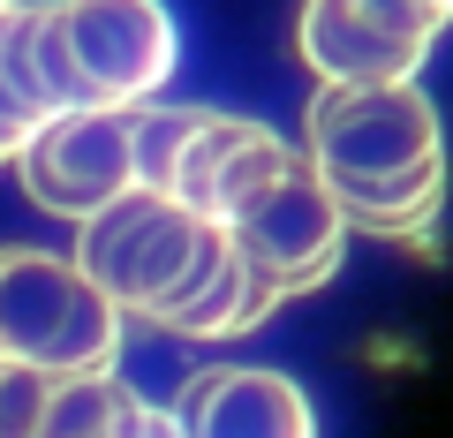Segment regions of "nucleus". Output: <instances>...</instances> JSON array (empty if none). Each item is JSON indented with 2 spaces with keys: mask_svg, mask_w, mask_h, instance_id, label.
Returning a JSON list of instances; mask_svg holds the SVG:
<instances>
[{
  "mask_svg": "<svg viewBox=\"0 0 453 438\" xmlns=\"http://www.w3.org/2000/svg\"><path fill=\"white\" fill-rule=\"evenodd\" d=\"M303 159L325 174L356 234L416 242L446 204V129L416 83H318Z\"/></svg>",
  "mask_w": 453,
  "mask_h": 438,
  "instance_id": "1",
  "label": "nucleus"
},
{
  "mask_svg": "<svg viewBox=\"0 0 453 438\" xmlns=\"http://www.w3.org/2000/svg\"><path fill=\"white\" fill-rule=\"evenodd\" d=\"M226 257H234L226 227L196 219V211L181 204V196H166V189L113 196V204L91 211L83 234H76V265L106 288V303L121 310V318L159 325V333H174V325L204 303V288L219 280Z\"/></svg>",
  "mask_w": 453,
  "mask_h": 438,
  "instance_id": "2",
  "label": "nucleus"
},
{
  "mask_svg": "<svg viewBox=\"0 0 453 438\" xmlns=\"http://www.w3.org/2000/svg\"><path fill=\"white\" fill-rule=\"evenodd\" d=\"M0 356L38 363L53 378L113 371V356H121V310L106 303V288L76 257L0 250Z\"/></svg>",
  "mask_w": 453,
  "mask_h": 438,
  "instance_id": "3",
  "label": "nucleus"
},
{
  "mask_svg": "<svg viewBox=\"0 0 453 438\" xmlns=\"http://www.w3.org/2000/svg\"><path fill=\"white\" fill-rule=\"evenodd\" d=\"M226 242L242 250L265 280L288 295H310L340 273V250H348V211L325 189V174L310 159H295L280 181H265L234 219H226Z\"/></svg>",
  "mask_w": 453,
  "mask_h": 438,
  "instance_id": "4",
  "label": "nucleus"
},
{
  "mask_svg": "<svg viewBox=\"0 0 453 438\" xmlns=\"http://www.w3.org/2000/svg\"><path fill=\"white\" fill-rule=\"evenodd\" d=\"M61 53L83 83V106H144L174 76V16L159 0H53Z\"/></svg>",
  "mask_w": 453,
  "mask_h": 438,
  "instance_id": "5",
  "label": "nucleus"
},
{
  "mask_svg": "<svg viewBox=\"0 0 453 438\" xmlns=\"http://www.w3.org/2000/svg\"><path fill=\"white\" fill-rule=\"evenodd\" d=\"M23 196L53 219H91L106 211L113 196L136 189V129H129V106H76V114H53L46 129L23 144L16 159Z\"/></svg>",
  "mask_w": 453,
  "mask_h": 438,
  "instance_id": "6",
  "label": "nucleus"
},
{
  "mask_svg": "<svg viewBox=\"0 0 453 438\" xmlns=\"http://www.w3.org/2000/svg\"><path fill=\"white\" fill-rule=\"evenodd\" d=\"M438 31L408 0H303L295 53L318 68V83H416Z\"/></svg>",
  "mask_w": 453,
  "mask_h": 438,
  "instance_id": "7",
  "label": "nucleus"
},
{
  "mask_svg": "<svg viewBox=\"0 0 453 438\" xmlns=\"http://www.w3.org/2000/svg\"><path fill=\"white\" fill-rule=\"evenodd\" d=\"M295 159H303V151H288V136H273L265 121L204 106L196 136L181 144V159H174L166 196H181V204H189L196 219H211V227H226V219H234L265 181H280Z\"/></svg>",
  "mask_w": 453,
  "mask_h": 438,
  "instance_id": "8",
  "label": "nucleus"
},
{
  "mask_svg": "<svg viewBox=\"0 0 453 438\" xmlns=\"http://www.w3.org/2000/svg\"><path fill=\"white\" fill-rule=\"evenodd\" d=\"M181 438H318L310 393L257 363H211L174 393Z\"/></svg>",
  "mask_w": 453,
  "mask_h": 438,
  "instance_id": "9",
  "label": "nucleus"
},
{
  "mask_svg": "<svg viewBox=\"0 0 453 438\" xmlns=\"http://www.w3.org/2000/svg\"><path fill=\"white\" fill-rule=\"evenodd\" d=\"M38 16H46V0H0V114L31 136L61 114L46 61H38Z\"/></svg>",
  "mask_w": 453,
  "mask_h": 438,
  "instance_id": "10",
  "label": "nucleus"
},
{
  "mask_svg": "<svg viewBox=\"0 0 453 438\" xmlns=\"http://www.w3.org/2000/svg\"><path fill=\"white\" fill-rule=\"evenodd\" d=\"M136 423H144V393H129L113 371H76L53 378L38 438H136Z\"/></svg>",
  "mask_w": 453,
  "mask_h": 438,
  "instance_id": "11",
  "label": "nucleus"
},
{
  "mask_svg": "<svg viewBox=\"0 0 453 438\" xmlns=\"http://www.w3.org/2000/svg\"><path fill=\"white\" fill-rule=\"evenodd\" d=\"M196 121H204V106H159V98L129 106V129H136V189H166V181H174V159H181V144L196 136Z\"/></svg>",
  "mask_w": 453,
  "mask_h": 438,
  "instance_id": "12",
  "label": "nucleus"
},
{
  "mask_svg": "<svg viewBox=\"0 0 453 438\" xmlns=\"http://www.w3.org/2000/svg\"><path fill=\"white\" fill-rule=\"evenodd\" d=\"M46 401H53V371L0 356V438H38Z\"/></svg>",
  "mask_w": 453,
  "mask_h": 438,
  "instance_id": "13",
  "label": "nucleus"
},
{
  "mask_svg": "<svg viewBox=\"0 0 453 438\" xmlns=\"http://www.w3.org/2000/svg\"><path fill=\"white\" fill-rule=\"evenodd\" d=\"M136 438H181L174 408H151V401H144V423H136Z\"/></svg>",
  "mask_w": 453,
  "mask_h": 438,
  "instance_id": "14",
  "label": "nucleus"
},
{
  "mask_svg": "<svg viewBox=\"0 0 453 438\" xmlns=\"http://www.w3.org/2000/svg\"><path fill=\"white\" fill-rule=\"evenodd\" d=\"M23 144H31V129H16V121L0 114V166H16V159H23Z\"/></svg>",
  "mask_w": 453,
  "mask_h": 438,
  "instance_id": "15",
  "label": "nucleus"
},
{
  "mask_svg": "<svg viewBox=\"0 0 453 438\" xmlns=\"http://www.w3.org/2000/svg\"><path fill=\"white\" fill-rule=\"evenodd\" d=\"M408 8H423L431 23H453V0H408Z\"/></svg>",
  "mask_w": 453,
  "mask_h": 438,
  "instance_id": "16",
  "label": "nucleus"
}]
</instances>
